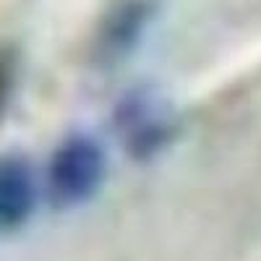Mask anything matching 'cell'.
<instances>
[{
    "mask_svg": "<svg viewBox=\"0 0 261 261\" xmlns=\"http://www.w3.org/2000/svg\"><path fill=\"white\" fill-rule=\"evenodd\" d=\"M178 115L165 94L139 84L123 92L113 107V130L120 149L134 162H151L165 154L178 136Z\"/></svg>",
    "mask_w": 261,
    "mask_h": 261,
    "instance_id": "obj_1",
    "label": "cell"
},
{
    "mask_svg": "<svg viewBox=\"0 0 261 261\" xmlns=\"http://www.w3.org/2000/svg\"><path fill=\"white\" fill-rule=\"evenodd\" d=\"M105 149L89 134L65 136L47 165V196L55 209H73L89 199L105 183Z\"/></svg>",
    "mask_w": 261,
    "mask_h": 261,
    "instance_id": "obj_2",
    "label": "cell"
},
{
    "mask_svg": "<svg viewBox=\"0 0 261 261\" xmlns=\"http://www.w3.org/2000/svg\"><path fill=\"white\" fill-rule=\"evenodd\" d=\"M160 0H113L99 16L92 37V60L99 68L128 60L154 24Z\"/></svg>",
    "mask_w": 261,
    "mask_h": 261,
    "instance_id": "obj_3",
    "label": "cell"
},
{
    "mask_svg": "<svg viewBox=\"0 0 261 261\" xmlns=\"http://www.w3.org/2000/svg\"><path fill=\"white\" fill-rule=\"evenodd\" d=\"M37 183L27 160L3 157L0 160V230L21 227L34 209Z\"/></svg>",
    "mask_w": 261,
    "mask_h": 261,
    "instance_id": "obj_4",
    "label": "cell"
},
{
    "mask_svg": "<svg viewBox=\"0 0 261 261\" xmlns=\"http://www.w3.org/2000/svg\"><path fill=\"white\" fill-rule=\"evenodd\" d=\"M11 84H13V60H11L8 53H0V115H3V110H6Z\"/></svg>",
    "mask_w": 261,
    "mask_h": 261,
    "instance_id": "obj_5",
    "label": "cell"
}]
</instances>
